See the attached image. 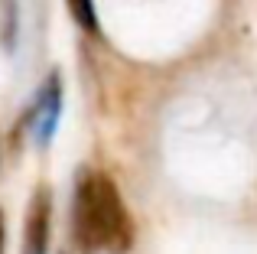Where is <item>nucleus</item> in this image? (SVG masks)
Masks as SVG:
<instances>
[{
  "mask_svg": "<svg viewBox=\"0 0 257 254\" xmlns=\"http://www.w3.org/2000/svg\"><path fill=\"white\" fill-rule=\"evenodd\" d=\"M0 254H4V212H0Z\"/></svg>",
  "mask_w": 257,
  "mask_h": 254,
  "instance_id": "nucleus-5",
  "label": "nucleus"
},
{
  "mask_svg": "<svg viewBox=\"0 0 257 254\" xmlns=\"http://www.w3.org/2000/svg\"><path fill=\"white\" fill-rule=\"evenodd\" d=\"M30 121H33V134L39 137V144H46L52 137V131H56V121H59V78L56 75L43 85Z\"/></svg>",
  "mask_w": 257,
  "mask_h": 254,
  "instance_id": "nucleus-3",
  "label": "nucleus"
},
{
  "mask_svg": "<svg viewBox=\"0 0 257 254\" xmlns=\"http://www.w3.org/2000/svg\"><path fill=\"white\" fill-rule=\"evenodd\" d=\"M75 244L88 254H124L134 244V222L107 173H78L72 199Z\"/></svg>",
  "mask_w": 257,
  "mask_h": 254,
  "instance_id": "nucleus-1",
  "label": "nucleus"
},
{
  "mask_svg": "<svg viewBox=\"0 0 257 254\" xmlns=\"http://www.w3.org/2000/svg\"><path fill=\"white\" fill-rule=\"evenodd\" d=\"M49 231H52V196L39 186L30 199L23 222V251L20 254H49Z\"/></svg>",
  "mask_w": 257,
  "mask_h": 254,
  "instance_id": "nucleus-2",
  "label": "nucleus"
},
{
  "mask_svg": "<svg viewBox=\"0 0 257 254\" xmlns=\"http://www.w3.org/2000/svg\"><path fill=\"white\" fill-rule=\"evenodd\" d=\"M65 4H69V10H72V17H75V23L94 33L98 20H94V4H91V0H65Z\"/></svg>",
  "mask_w": 257,
  "mask_h": 254,
  "instance_id": "nucleus-4",
  "label": "nucleus"
}]
</instances>
